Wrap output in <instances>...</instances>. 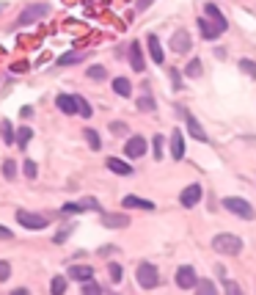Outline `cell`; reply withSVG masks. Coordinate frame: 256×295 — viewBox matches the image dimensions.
Here are the masks:
<instances>
[{"label":"cell","mask_w":256,"mask_h":295,"mask_svg":"<svg viewBox=\"0 0 256 295\" xmlns=\"http://www.w3.org/2000/svg\"><path fill=\"white\" fill-rule=\"evenodd\" d=\"M212 251L218 254H240L242 251V240L237 235H215L212 237Z\"/></svg>","instance_id":"obj_1"},{"label":"cell","mask_w":256,"mask_h":295,"mask_svg":"<svg viewBox=\"0 0 256 295\" xmlns=\"http://www.w3.org/2000/svg\"><path fill=\"white\" fill-rule=\"evenodd\" d=\"M223 207H226L228 212H234V215H240V218H245V221H254L256 218V210L251 207L245 199H237V196H226L223 199Z\"/></svg>","instance_id":"obj_2"},{"label":"cell","mask_w":256,"mask_h":295,"mask_svg":"<svg viewBox=\"0 0 256 295\" xmlns=\"http://www.w3.org/2000/svg\"><path fill=\"white\" fill-rule=\"evenodd\" d=\"M138 284L143 290H152L160 284V276H157V267L152 265V262H141L138 265Z\"/></svg>","instance_id":"obj_3"},{"label":"cell","mask_w":256,"mask_h":295,"mask_svg":"<svg viewBox=\"0 0 256 295\" xmlns=\"http://www.w3.org/2000/svg\"><path fill=\"white\" fill-rule=\"evenodd\" d=\"M63 215H77V212H85V210H99V202L97 199H80V202H66L61 207Z\"/></svg>","instance_id":"obj_4"},{"label":"cell","mask_w":256,"mask_h":295,"mask_svg":"<svg viewBox=\"0 0 256 295\" xmlns=\"http://www.w3.org/2000/svg\"><path fill=\"white\" fill-rule=\"evenodd\" d=\"M17 221H20L25 229H44L47 226V218L44 215H36V212H28V210H17Z\"/></svg>","instance_id":"obj_5"},{"label":"cell","mask_w":256,"mask_h":295,"mask_svg":"<svg viewBox=\"0 0 256 295\" xmlns=\"http://www.w3.org/2000/svg\"><path fill=\"white\" fill-rule=\"evenodd\" d=\"M47 11H50V6H44V3H39V6H30V8H25V11L20 14L17 25H30V22H36V20H42V17H47Z\"/></svg>","instance_id":"obj_6"},{"label":"cell","mask_w":256,"mask_h":295,"mask_svg":"<svg viewBox=\"0 0 256 295\" xmlns=\"http://www.w3.org/2000/svg\"><path fill=\"white\" fill-rule=\"evenodd\" d=\"M176 284H179L182 290H193L196 284H199V276H196V270L190 265H182L179 270H176Z\"/></svg>","instance_id":"obj_7"},{"label":"cell","mask_w":256,"mask_h":295,"mask_svg":"<svg viewBox=\"0 0 256 295\" xmlns=\"http://www.w3.org/2000/svg\"><path fill=\"white\" fill-rule=\"evenodd\" d=\"M124 155H127V157H141V155H146V138H141V135H132V138L124 144Z\"/></svg>","instance_id":"obj_8"},{"label":"cell","mask_w":256,"mask_h":295,"mask_svg":"<svg viewBox=\"0 0 256 295\" xmlns=\"http://www.w3.org/2000/svg\"><path fill=\"white\" fill-rule=\"evenodd\" d=\"M66 279H72V281H91L94 279V267H88V265H72L69 270H66Z\"/></svg>","instance_id":"obj_9"},{"label":"cell","mask_w":256,"mask_h":295,"mask_svg":"<svg viewBox=\"0 0 256 295\" xmlns=\"http://www.w3.org/2000/svg\"><path fill=\"white\" fill-rule=\"evenodd\" d=\"M199 199H201V185H187V188L179 193L182 207H196V204H199Z\"/></svg>","instance_id":"obj_10"},{"label":"cell","mask_w":256,"mask_h":295,"mask_svg":"<svg viewBox=\"0 0 256 295\" xmlns=\"http://www.w3.org/2000/svg\"><path fill=\"white\" fill-rule=\"evenodd\" d=\"M171 50L173 53H190V33L187 30H176L171 36Z\"/></svg>","instance_id":"obj_11"},{"label":"cell","mask_w":256,"mask_h":295,"mask_svg":"<svg viewBox=\"0 0 256 295\" xmlns=\"http://www.w3.org/2000/svg\"><path fill=\"white\" fill-rule=\"evenodd\" d=\"M204 8H207V20L212 22L215 28H218V30H221V33H223V30L228 28V22H226V17L221 14V8L215 6V3H209V6H204Z\"/></svg>","instance_id":"obj_12"},{"label":"cell","mask_w":256,"mask_h":295,"mask_svg":"<svg viewBox=\"0 0 256 295\" xmlns=\"http://www.w3.org/2000/svg\"><path fill=\"white\" fill-rule=\"evenodd\" d=\"M171 157L173 160H182V157H185V138H182V130H173L171 133Z\"/></svg>","instance_id":"obj_13"},{"label":"cell","mask_w":256,"mask_h":295,"mask_svg":"<svg viewBox=\"0 0 256 295\" xmlns=\"http://www.w3.org/2000/svg\"><path fill=\"white\" fill-rule=\"evenodd\" d=\"M127 224H130V218H127V215H111V212H102V226H108V229H124Z\"/></svg>","instance_id":"obj_14"},{"label":"cell","mask_w":256,"mask_h":295,"mask_svg":"<svg viewBox=\"0 0 256 295\" xmlns=\"http://www.w3.org/2000/svg\"><path fill=\"white\" fill-rule=\"evenodd\" d=\"M56 105L61 108L63 113H69V116H72V113H77V99L72 97V94H58V97H56Z\"/></svg>","instance_id":"obj_15"},{"label":"cell","mask_w":256,"mask_h":295,"mask_svg":"<svg viewBox=\"0 0 256 295\" xmlns=\"http://www.w3.org/2000/svg\"><path fill=\"white\" fill-rule=\"evenodd\" d=\"M130 63H132V69L135 72H143V53H141V44L138 42H132L130 44Z\"/></svg>","instance_id":"obj_16"},{"label":"cell","mask_w":256,"mask_h":295,"mask_svg":"<svg viewBox=\"0 0 256 295\" xmlns=\"http://www.w3.org/2000/svg\"><path fill=\"white\" fill-rule=\"evenodd\" d=\"M108 169L113 171V174H121V177H130L132 174V166L124 160H118V157H108Z\"/></svg>","instance_id":"obj_17"},{"label":"cell","mask_w":256,"mask_h":295,"mask_svg":"<svg viewBox=\"0 0 256 295\" xmlns=\"http://www.w3.org/2000/svg\"><path fill=\"white\" fill-rule=\"evenodd\" d=\"M185 124H187V130H190V135H193L196 141H207V133L201 130V124H199V119H196V116H190V113H187V116H185Z\"/></svg>","instance_id":"obj_18"},{"label":"cell","mask_w":256,"mask_h":295,"mask_svg":"<svg viewBox=\"0 0 256 295\" xmlns=\"http://www.w3.org/2000/svg\"><path fill=\"white\" fill-rule=\"evenodd\" d=\"M149 56H152L154 63H163V61H166V53H163V47H160V39H157V36H149Z\"/></svg>","instance_id":"obj_19"},{"label":"cell","mask_w":256,"mask_h":295,"mask_svg":"<svg viewBox=\"0 0 256 295\" xmlns=\"http://www.w3.org/2000/svg\"><path fill=\"white\" fill-rule=\"evenodd\" d=\"M124 207H135V210H154V202L138 196H124Z\"/></svg>","instance_id":"obj_20"},{"label":"cell","mask_w":256,"mask_h":295,"mask_svg":"<svg viewBox=\"0 0 256 295\" xmlns=\"http://www.w3.org/2000/svg\"><path fill=\"white\" fill-rule=\"evenodd\" d=\"M113 91H116L118 97H130V94H132V83L127 78H116V80H113Z\"/></svg>","instance_id":"obj_21"},{"label":"cell","mask_w":256,"mask_h":295,"mask_svg":"<svg viewBox=\"0 0 256 295\" xmlns=\"http://www.w3.org/2000/svg\"><path fill=\"white\" fill-rule=\"evenodd\" d=\"M199 28H201V33H204V39H218V36H221V30L215 28L209 20H199Z\"/></svg>","instance_id":"obj_22"},{"label":"cell","mask_w":256,"mask_h":295,"mask_svg":"<svg viewBox=\"0 0 256 295\" xmlns=\"http://www.w3.org/2000/svg\"><path fill=\"white\" fill-rule=\"evenodd\" d=\"M83 58H85V53H77L75 50V53H66V56L58 58V66H72V63H80Z\"/></svg>","instance_id":"obj_23"},{"label":"cell","mask_w":256,"mask_h":295,"mask_svg":"<svg viewBox=\"0 0 256 295\" xmlns=\"http://www.w3.org/2000/svg\"><path fill=\"white\" fill-rule=\"evenodd\" d=\"M33 138V130H30V127H20V130H17V147H28V141Z\"/></svg>","instance_id":"obj_24"},{"label":"cell","mask_w":256,"mask_h":295,"mask_svg":"<svg viewBox=\"0 0 256 295\" xmlns=\"http://www.w3.org/2000/svg\"><path fill=\"white\" fill-rule=\"evenodd\" d=\"M66 276H56V279L50 281V290H53V295H61V293H66Z\"/></svg>","instance_id":"obj_25"},{"label":"cell","mask_w":256,"mask_h":295,"mask_svg":"<svg viewBox=\"0 0 256 295\" xmlns=\"http://www.w3.org/2000/svg\"><path fill=\"white\" fill-rule=\"evenodd\" d=\"M0 135H3V141H6V144H14V130H11V121H3V124H0Z\"/></svg>","instance_id":"obj_26"},{"label":"cell","mask_w":256,"mask_h":295,"mask_svg":"<svg viewBox=\"0 0 256 295\" xmlns=\"http://www.w3.org/2000/svg\"><path fill=\"white\" fill-rule=\"evenodd\" d=\"M85 141H88V147L91 149H99V147H102V141H99V133H97V130H85Z\"/></svg>","instance_id":"obj_27"},{"label":"cell","mask_w":256,"mask_h":295,"mask_svg":"<svg viewBox=\"0 0 256 295\" xmlns=\"http://www.w3.org/2000/svg\"><path fill=\"white\" fill-rule=\"evenodd\" d=\"M187 75H190V78H199V75H201V61H199V58H193V61H190V63H187Z\"/></svg>","instance_id":"obj_28"},{"label":"cell","mask_w":256,"mask_h":295,"mask_svg":"<svg viewBox=\"0 0 256 295\" xmlns=\"http://www.w3.org/2000/svg\"><path fill=\"white\" fill-rule=\"evenodd\" d=\"M240 69L245 72V75H251V78H256V63L248 61V58H242V61H240Z\"/></svg>","instance_id":"obj_29"},{"label":"cell","mask_w":256,"mask_h":295,"mask_svg":"<svg viewBox=\"0 0 256 295\" xmlns=\"http://www.w3.org/2000/svg\"><path fill=\"white\" fill-rule=\"evenodd\" d=\"M3 177H6V179H14V177H17L14 160H6V163H3Z\"/></svg>","instance_id":"obj_30"},{"label":"cell","mask_w":256,"mask_h":295,"mask_svg":"<svg viewBox=\"0 0 256 295\" xmlns=\"http://www.w3.org/2000/svg\"><path fill=\"white\" fill-rule=\"evenodd\" d=\"M138 108H141V111H154V99L143 91V97L138 99Z\"/></svg>","instance_id":"obj_31"},{"label":"cell","mask_w":256,"mask_h":295,"mask_svg":"<svg viewBox=\"0 0 256 295\" xmlns=\"http://www.w3.org/2000/svg\"><path fill=\"white\" fill-rule=\"evenodd\" d=\"M36 174H39L36 160H25V177H28V179H36Z\"/></svg>","instance_id":"obj_32"},{"label":"cell","mask_w":256,"mask_h":295,"mask_svg":"<svg viewBox=\"0 0 256 295\" xmlns=\"http://www.w3.org/2000/svg\"><path fill=\"white\" fill-rule=\"evenodd\" d=\"M105 75H108L105 66H91V69H88V78L91 80H105Z\"/></svg>","instance_id":"obj_33"},{"label":"cell","mask_w":256,"mask_h":295,"mask_svg":"<svg viewBox=\"0 0 256 295\" xmlns=\"http://www.w3.org/2000/svg\"><path fill=\"white\" fill-rule=\"evenodd\" d=\"M163 141H166L163 135H154V141H152V144H154V160L163 157Z\"/></svg>","instance_id":"obj_34"},{"label":"cell","mask_w":256,"mask_h":295,"mask_svg":"<svg viewBox=\"0 0 256 295\" xmlns=\"http://www.w3.org/2000/svg\"><path fill=\"white\" fill-rule=\"evenodd\" d=\"M75 99H77V111L83 113L85 119H88V116H91V105H88V102H85L83 97H75Z\"/></svg>","instance_id":"obj_35"},{"label":"cell","mask_w":256,"mask_h":295,"mask_svg":"<svg viewBox=\"0 0 256 295\" xmlns=\"http://www.w3.org/2000/svg\"><path fill=\"white\" fill-rule=\"evenodd\" d=\"M108 273H111L113 284H118V281H121V265H116V262H113V265L108 267Z\"/></svg>","instance_id":"obj_36"},{"label":"cell","mask_w":256,"mask_h":295,"mask_svg":"<svg viewBox=\"0 0 256 295\" xmlns=\"http://www.w3.org/2000/svg\"><path fill=\"white\" fill-rule=\"evenodd\" d=\"M8 276H11V265L6 260H0V281H8Z\"/></svg>","instance_id":"obj_37"},{"label":"cell","mask_w":256,"mask_h":295,"mask_svg":"<svg viewBox=\"0 0 256 295\" xmlns=\"http://www.w3.org/2000/svg\"><path fill=\"white\" fill-rule=\"evenodd\" d=\"M83 293L94 295V293H102V287H99V284H94V281H85V284H83Z\"/></svg>","instance_id":"obj_38"},{"label":"cell","mask_w":256,"mask_h":295,"mask_svg":"<svg viewBox=\"0 0 256 295\" xmlns=\"http://www.w3.org/2000/svg\"><path fill=\"white\" fill-rule=\"evenodd\" d=\"M196 287H199V293H204V295H209V293H212V281H199V284H196Z\"/></svg>","instance_id":"obj_39"},{"label":"cell","mask_w":256,"mask_h":295,"mask_svg":"<svg viewBox=\"0 0 256 295\" xmlns=\"http://www.w3.org/2000/svg\"><path fill=\"white\" fill-rule=\"evenodd\" d=\"M168 75H171V80H173V88H176V91H179V88H182V80H179V72H176V69H171V72H168Z\"/></svg>","instance_id":"obj_40"},{"label":"cell","mask_w":256,"mask_h":295,"mask_svg":"<svg viewBox=\"0 0 256 295\" xmlns=\"http://www.w3.org/2000/svg\"><path fill=\"white\" fill-rule=\"evenodd\" d=\"M11 237H14V232L6 229V226H0V240H11Z\"/></svg>","instance_id":"obj_41"},{"label":"cell","mask_w":256,"mask_h":295,"mask_svg":"<svg viewBox=\"0 0 256 295\" xmlns=\"http://www.w3.org/2000/svg\"><path fill=\"white\" fill-rule=\"evenodd\" d=\"M226 293L228 295H237V293H240V287H237L234 281H226Z\"/></svg>","instance_id":"obj_42"},{"label":"cell","mask_w":256,"mask_h":295,"mask_svg":"<svg viewBox=\"0 0 256 295\" xmlns=\"http://www.w3.org/2000/svg\"><path fill=\"white\" fill-rule=\"evenodd\" d=\"M113 133H127V124H111Z\"/></svg>","instance_id":"obj_43"}]
</instances>
